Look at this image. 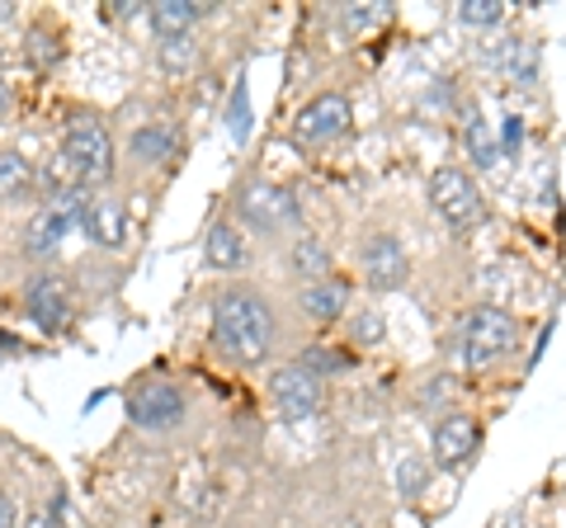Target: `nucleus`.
Masks as SVG:
<instances>
[{
    "instance_id": "f257e3e1",
    "label": "nucleus",
    "mask_w": 566,
    "mask_h": 528,
    "mask_svg": "<svg viewBox=\"0 0 566 528\" xmlns=\"http://www.w3.org/2000/svg\"><path fill=\"white\" fill-rule=\"evenodd\" d=\"M212 340H218L222 355H232L237 363H260L270 355V340H274L270 307L245 288L222 293L218 303H212Z\"/></svg>"
},
{
    "instance_id": "f03ea898",
    "label": "nucleus",
    "mask_w": 566,
    "mask_h": 528,
    "mask_svg": "<svg viewBox=\"0 0 566 528\" xmlns=\"http://www.w3.org/2000/svg\"><path fill=\"white\" fill-rule=\"evenodd\" d=\"M62 156H66V166L76 170L81 184L109 180V170H114V142H109V133H104V123H95V118H76V123H71Z\"/></svg>"
},
{
    "instance_id": "7ed1b4c3",
    "label": "nucleus",
    "mask_w": 566,
    "mask_h": 528,
    "mask_svg": "<svg viewBox=\"0 0 566 528\" xmlns=\"http://www.w3.org/2000/svg\"><path fill=\"white\" fill-rule=\"evenodd\" d=\"M463 345H468V363H491L515 349V316L501 307H476L463 326Z\"/></svg>"
},
{
    "instance_id": "20e7f679",
    "label": "nucleus",
    "mask_w": 566,
    "mask_h": 528,
    "mask_svg": "<svg viewBox=\"0 0 566 528\" xmlns=\"http://www.w3.org/2000/svg\"><path fill=\"white\" fill-rule=\"evenodd\" d=\"M430 203L449 226H472L482 218V193L463 170H434L430 175Z\"/></svg>"
},
{
    "instance_id": "39448f33",
    "label": "nucleus",
    "mask_w": 566,
    "mask_h": 528,
    "mask_svg": "<svg viewBox=\"0 0 566 528\" xmlns=\"http://www.w3.org/2000/svg\"><path fill=\"white\" fill-rule=\"evenodd\" d=\"M128 411H133V425L142 430H170L185 420V392L175 382H142L128 401Z\"/></svg>"
},
{
    "instance_id": "423d86ee",
    "label": "nucleus",
    "mask_w": 566,
    "mask_h": 528,
    "mask_svg": "<svg viewBox=\"0 0 566 528\" xmlns=\"http://www.w3.org/2000/svg\"><path fill=\"white\" fill-rule=\"evenodd\" d=\"M274 387V401L283 406V415H293V420H307L322 411V378L307 373L303 363H293V368H279V373L270 378Z\"/></svg>"
},
{
    "instance_id": "0eeeda50",
    "label": "nucleus",
    "mask_w": 566,
    "mask_h": 528,
    "mask_svg": "<svg viewBox=\"0 0 566 528\" xmlns=\"http://www.w3.org/2000/svg\"><path fill=\"white\" fill-rule=\"evenodd\" d=\"M241 208V218L260 226V232H279L283 222H293L297 218V203H293V193L289 189H279V184H251L237 199Z\"/></svg>"
},
{
    "instance_id": "6e6552de",
    "label": "nucleus",
    "mask_w": 566,
    "mask_h": 528,
    "mask_svg": "<svg viewBox=\"0 0 566 528\" xmlns=\"http://www.w3.org/2000/svg\"><path fill=\"white\" fill-rule=\"evenodd\" d=\"M364 278L374 284L378 293H392L406 284V251H401V241L397 236H368L364 241Z\"/></svg>"
},
{
    "instance_id": "1a4fd4ad",
    "label": "nucleus",
    "mask_w": 566,
    "mask_h": 528,
    "mask_svg": "<svg viewBox=\"0 0 566 528\" xmlns=\"http://www.w3.org/2000/svg\"><path fill=\"white\" fill-rule=\"evenodd\" d=\"M349 128V99L345 95H322V99H312L303 114H297V137L312 147H322V142H335Z\"/></svg>"
},
{
    "instance_id": "9d476101",
    "label": "nucleus",
    "mask_w": 566,
    "mask_h": 528,
    "mask_svg": "<svg viewBox=\"0 0 566 528\" xmlns=\"http://www.w3.org/2000/svg\"><path fill=\"white\" fill-rule=\"evenodd\" d=\"M476 439H482V430H476V420L472 415H444L434 425V467H463L472 448H476Z\"/></svg>"
},
{
    "instance_id": "9b49d317",
    "label": "nucleus",
    "mask_w": 566,
    "mask_h": 528,
    "mask_svg": "<svg viewBox=\"0 0 566 528\" xmlns=\"http://www.w3.org/2000/svg\"><path fill=\"white\" fill-rule=\"evenodd\" d=\"M24 307H29V316H33V326L48 330V336H57V330L71 321L66 284H62V278H52V274L33 278V284H29V297H24Z\"/></svg>"
},
{
    "instance_id": "f8f14e48",
    "label": "nucleus",
    "mask_w": 566,
    "mask_h": 528,
    "mask_svg": "<svg viewBox=\"0 0 566 528\" xmlns=\"http://www.w3.org/2000/svg\"><path fill=\"white\" fill-rule=\"evenodd\" d=\"M85 232H91V241L104 245V251H118V245L128 241V213H123L118 203H95L91 213H85Z\"/></svg>"
},
{
    "instance_id": "ddd939ff",
    "label": "nucleus",
    "mask_w": 566,
    "mask_h": 528,
    "mask_svg": "<svg viewBox=\"0 0 566 528\" xmlns=\"http://www.w3.org/2000/svg\"><path fill=\"white\" fill-rule=\"evenodd\" d=\"M203 255H208V270H241L245 264V241H241V232L232 222H218L208 232V245H203Z\"/></svg>"
},
{
    "instance_id": "4468645a",
    "label": "nucleus",
    "mask_w": 566,
    "mask_h": 528,
    "mask_svg": "<svg viewBox=\"0 0 566 528\" xmlns=\"http://www.w3.org/2000/svg\"><path fill=\"white\" fill-rule=\"evenodd\" d=\"M199 14H203V6H193V0H161V6H151V29L161 33V39H180V33L193 29Z\"/></svg>"
},
{
    "instance_id": "2eb2a0df",
    "label": "nucleus",
    "mask_w": 566,
    "mask_h": 528,
    "mask_svg": "<svg viewBox=\"0 0 566 528\" xmlns=\"http://www.w3.org/2000/svg\"><path fill=\"white\" fill-rule=\"evenodd\" d=\"M495 62L505 66V76L515 85H534L538 81V52H534L528 39H510L501 52H495Z\"/></svg>"
},
{
    "instance_id": "dca6fc26",
    "label": "nucleus",
    "mask_w": 566,
    "mask_h": 528,
    "mask_svg": "<svg viewBox=\"0 0 566 528\" xmlns=\"http://www.w3.org/2000/svg\"><path fill=\"white\" fill-rule=\"evenodd\" d=\"M303 311L312 316V321L331 326L335 316L345 311V288L331 284V278H322V284H307V288H303Z\"/></svg>"
},
{
    "instance_id": "f3484780",
    "label": "nucleus",
    "mask_w": 566,
    "mask_h": 528,
    "mask_svg": "<svg viewBox=\"0 0 566 528\" xmlns=\"http://www.w3.org/2000/svg\"><path fill=\"white\" fill-rule=\"evenodd\" d=\"M66 218L62 213H52V208H48V213H39V218H33L29 222V236H24V251L29 255H52V251H57V245H62V236H66Z\"/></svg>"
},
{
    "instance_id": "a211bd4d",
    "label": "nucleus",
    "mask_w": 566,
    "mask_h": 528,
    "mask_svg": "<svg viewBox=\"0 0 566 528\" xmlns=\"http://www.w3.org/2000/svg\"><path fill=\"white\" fill-rule=\"evenodd\" d=\"M33 184V166L20 151H0V199H20Z\"/></svg>"
},
{
    "instance_id": "6ab92c4d",
    "label": "nucleus",
    "mask_w": 566,
    "mask_h": 528,
    "mask_svg": "<svg viewBox=\"0 0 566 528\" xmlns=\"http://www.w3.org/2000/svg\"><path fill=\"white\" fill-rule=\"evenodd\" d=\"M293 270L303 274V278H312V284H322L326 270H331V251L316 236H303V241L293 245Z\"/></svg>"
},
{
    "instance_id": "aec40b11",
    "label": "nucleus",
    "mask_w": 566,
    "mask_h": 528,
    "mask_svg": "<svg viewBox=\"0 0 566 528\" xmlns=\"http://www.w3.org/2000/svg\"><path fill=\"white\" fill-rule=\"evenodd\" d=\"M175 151V133L170 128H137L133 133V156L137 161H166Z\"/></svg>"
},
{
    "instance_id": "412c9836",
    "label": "nucleus",
    "mask_w": 566,
    "mask_h": 528,
    "mask_svg": "<svg viewBox=\"0 0 566 528\" xmlns=\"http://www.w3.org/2000/svg\"><path fill=\"white\" fill-rule=\"evenodd\" d=\"M24 57L39 66V72H52V66L62 62V43L52 39L48 29H33V33H29V43H24Z\"/></svg>"
},
{
    "instance_id": "4be33fe9",
    "label": "nucleus",
    "mask_w": 566,
    "mask_h": 528,
    "mask_svg": "<svg viewBox=\"0 0 566 528\" xmlns=\"http://www.w3.org/2000/svg\"><path fill=\"white\" fill-rule=\"evenodd\" d=\"M501 14H505L501 0H463V6H458V20L472 24V29H491V24H501Z\"/></svg>"
},
{
    "instance_id": "5701e85b",
    "label": "nucleus",
    "mask_w": 566,
    "mask_h": 528,
    "mask_svg": "<svg viewBox=\"0 0 566 528\" xmlns=\"http://www.w3.org/2000/svg\"><path fill=\"white\" fill-rule=\"evenodd\" d=\"M227 128H232L237 142L251 137V99H245V85H237V91H232V104H227Z\"/></svg>"
},
{
    "instance_id": "b1692460",
    "label": "nucleus",
    "mask_w": 566,
    "mask_h": 528,
    "mask_svg": "<svg viewBox=\"0 0 566 528\" xmlns=\"http://www.w3.org/2000/svg\"><path fill=\"white\" fill-rule=\"evenodd\" d=\"M468 147H472V156H476V166H482V170L495 166V142L486 137V128H482V118H476V114L468 123Z\"/></svg>"
},
{
    "instance_id": "393cba45",
    "label": "nucleus",
    "mask_w": 566,
    "mask_h": 528,
    "mask_svg": "<svg viewBox=\"0 0 566 528\" xmlns=\"http://www.w3.org/2000/svg\"><path fill=\"white\" fill-rule=\"evenodd\" d=\"M161 62L170 66V72H185V66L193 62V39H189V33H180V39H166Z\"/></svg>"
},
{
    "instance_id": "a878e982",
    "label": "nucleus",
    "mask_w": 566,
    "mask_h": 528,
    "mask_svg": "<svg viewBox=\"0 0 566 528\" xmlns=\"http://www.w3.org/2000/svg\"><path fill=\"white\" fill-rule=\"evenodd\" d=\"M349 336H354V345H378L382 340V316L378 311H359L354 316V326H349Z\"/></svg>"
},
{
    "instance_id": "bb28decb",
    "label": "nucleus",
    "mask_w": 566,
    "mask_h": 528,
    "mask_svg": "<svg viewBox=\"0 0 566 528\" xmlns=\"http://www.w3.org/2000/svg\"><path fill=\"white\" fill-rule=\"evenodd\" d=\"M397 486H401V496H420V486H424V463L420 457H401Z\"/></svg>"
},
{
    "instance_id": "cd10ccee",
    "label": "nucleus",
    "mask_w": 566,
    "mask_h": 528,
    "mask_svg": "<svg viewBox=\"0 0 566 528\" xmlns=\"http://www.w3.org/2000/svg\"><path fill=\"white\" fill-rule=\"evenodd\" d=\"M303 368H307V373H340L345 359H340V355H331V349H307Z\"/></svg>"
},
{
    "instance_id": "c85d7f7f",
    "label": "nucleus",
    "mask_w": 566,
    "mask_h": 528,
    "mask_svg": "<svg viewBox=\"0 0 566 528\" xmlns=\"http://www.w3.org/2000/svg\"><path fill=\"white\" fill-rule=\"evenodd\" d=\"M378 14H382V10H368V6H345L340 20H345V29H368V24L378 20Z\"/></svg>"
},
{
    "instance_id": "c756f323",
    "label": "nucleus",
    "mask_w": 566,
    "mask_h": 528,
    "mask_svg": "<svg viewBox=\"0 0 566 528\" xmlns=\"http://www.w3.org/2000/svg\"><path fill=\"white\" fill-rule=\"evenodd\" d=\"M24 528H62V505H52V509H39V515H29Z\"/></svg>"
},
{
    "instance_id": "7c9ffc66",
    "label": "nucleus",
    "mask_w": 566,
    "mask_h": 528,
    "mask_svg": "<svg viewBox=\"0 0 566 528\" xmlns=\"http://www.w3.org/2000/svg\"><path fill=\"white\" fill-rule=\"evenodd\" d=\"M449 378H430V387H420V401L430 406V401H444L449 397V387H444Z\"/></svg>"
},
{
    "instance_id": "2f4dec72",
    "label": "nucleus",
    "mask_w": 566,
    "mask_h": 528,
    "mask_svg": "<svg viewBox=\"0 0 566 528\" xmlns=\"http://www.w3.org/2000/svg\"><path fill=\"white\" fill-rule=\"evenodd\" d=\"M520 142H524V123H520V118H510V123H505V147H510V156L520 151Z\"/></svg>"
},
{
    "instance_id": "473e14b6",
    "label": "nucleus",
    "mask_w": 566,
    "mask_h": 528,
    "mask_svg": "<svg viewBox=\"0 0 566 528\" xmlns=\"http://www.w3.org/2000/svg\"><path fill=\"white\" fill-rule=\"evenodd\" d=\"M20 519H14V500L10 496H0V528H14Z\"/></svg>"
},
{
    "instance_id": "72a5a7b5",
    "label": "nucleus",
    "mask_w": 566,
    "mask_h": 528,
    "mask_svg": "<svg viewBox=\"0 0 566 528\" xmlns=\"http://www.w3.org/2000/svg\"><path fill=\"white\" fill-rule=\"evenodd\" d=\"M10 104H14V99H10V85H6V81H0V123H6V118H10Z\"/></svg>"
},
{
    "instance_id": "f704fd0d",
    "label": "nucleus",
    "mask_w": 566,
    "mask_h": 528,
    "mask_svg": "<svg viewBox=\"0 0 566 528\" xmlns=\"http://www.w3.org/2000/svg\"><path fill=\"white\" fill-rule=\"evenodd\" d=\"M14 20V6H10V0H0V24H10Z\"/></svg>"
},
{
    "instance_id": "c9c22d12",
    "label": "nucleus",
    "mask_w": 566,
    "mask_h": 528,
    "mask_svg": "<svg viewBox=\"0 0 566 528\" xmlns=\"http://www.w3.org/2000/svg\"><path fill=\"white\" fill-rule=\"evenodd\" d=\"M0 349H20V340H14V336H6V330H0Z\"/></svg>"
},
{
    "instance_id": "e433bc0d",
    "label": "nucleus",
    "mask_w": 566,
    "mask_h": 528,
    "mask_svg": "<svg viewBox=\"0 0 566 528\" xmlns=\"http://www.w3.org/2000/svg\"><path fill=\"white\" fill-rule=\"evenodd\" d=\"M0 66H6V52H0Z\"/></svg>"
}]
</instances>
